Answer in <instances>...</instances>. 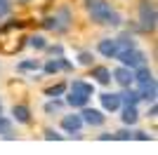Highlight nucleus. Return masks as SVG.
Wrapping results in <instances>:
<instances>
[{
	"label": "nucleus",
	"mask_w": 158,
	"mask_h": 155,
	"mask_svg": "<svg viewBox=\"0 0 158 155\" xmlns=\"http://www.w3.org/2000/svg\"><path fill=\"white\" fill-rule=\"evenodd\" d=\"M118 94H120V103H123V106H139V103H142L139 92H137V87H135V85L118 89Z\"/></svg>",
	"instance_id": "a211bd4d"
},
{
	"label": "nucleus",
	"mask_w": 158,
	"mask_h": 155,
	"mask_svg": "<svg viewBox=\"0 0 158 155\" xmlns=\"http://www.w3.org/2000/svg\"><path fill=\"white\" fill-rule=\"evenodd\" d=\"M54 19H57V28H54V35H66V33L73 31V24H76V10H73L69 2H61V5L54 7Z\"/></svg>",
	"instance_id": "f03ea898"
},
{
	"label": "nucleus",
	"mask_w": 158,
	"mask_h": 155,
	"mask_svg": "<svg viewBox=\"0 0 158 155\" xmlns=\"http://www.w3.org/2000/svg\"><path fill=\"white\" fill-rule=\"evenodd\" d=\"M0 139H5V141H14V139H17V134H14V129H12V132H7V134L0 136Z\"/></svg>",
	"instance_id": "72a5a7b5"
},
{
	"label": "nucleus",
	"mask_w": 158,
	"mask_h": 155,
	"mask_svg": "<svg viewBox=\"0 0 158 155\" xmlns=\"http://www.w3.org/2000/svg\"><path fill=\"white\" fill-rule=\"evenodd\" d=\"M132 139H137V141H156V136H153V132L149 134V132H144V129H135V134H132Z\"/></svg>",
	"instance_id": "c756f323"
},
{
	"label": "nucleus",
	"mask_w": 158,
	"mask_h": 155,
	"mask_svg": "<svg viewBox=\"0 0 158 155\" xmlns=\"http://www.w3.org/2000/svg\"><path fill=\"white\" fill-rule=\"evenodd\" d=\"M132 134H135V127H123L113 132V141H132Z\"/></svg>",
	"instance_id": "b1692460"
},
{
	"label": "nucleus",
	"mask_w": 158,
	"mask_h": 155,
	"mask_svg": "<svg viewBox=\"0 0 158 155\" xmlns=\"http://www.w3.org/2000/svg\"><path fill=\"white\" fill-rule=\"evenodd\" d=\"M43 54H47V57H61V54H66V50H64V45L61 42H47V47H45V52Z\"/></svg>",
	"instance_id": "393cba45"
},
{
	"label": "nucleus",
	"mask_w": 158,
	"mask_h": 155,
	"mask_svg": "<svg viewBox=\"0 0 158 155\" xmlns=\"http://www.w3.org/2000/svg\"><path fill=\"white\" fill-rule=\"evenodd\" d=\"M10 117H12L14 125H31L33 122V110L26 101H14L12 108H10Z\"/></svg>",
	"instance_id": "6e6552de"
},
{
	"label": "nucleus",
	"mask_w": 158,
	"mask_h": 155,
	"mask_svg": "<svg viewBox=\"0 0 158 155\" xmlns=\"http://www.w3.org/2000/svg\"><path fill=\"white\" fill-rule=\"evenodd\" d=\"M80 117H83V125L85 127H92V129H102L106 125V120H109V115H106L102 108H94V106H83V108L78 110Z\"/></svg>",
	"instance_id": "7ed1b4c3"
},
{
	"label": "nucleus",
	"mask_w": 158,
	"mask_h": 155,
	"mask_svg": "<svg viewBox=\"0 0 158 155\" xmlns=\"http://www.w3.org/2000/svg\"><path fill=\"white\" fill-rule=\"evenodd\" d=\"M0 68H2V64H0Z\"/></svg>",
	"instance_id": "58836bf2"
},
{
	"label": "nucleus",
	"mask_w": 158,
	"mask_h": 155,
	"mask_svg": "<svg viewBox=\"0 0 158 155\" xmlns=\"http://www.w3.org/2000/svg\"><path fill=\"white\" fill-rule=\"evenodd\" d=\"M123 24H125V17H123V12H118L116 7H113V12L106 17V24H104V28H123Z\"/></svg>",
	"instance_id": "5701e85b"
},
{
	"label": "nucleus",
	"mask_w": 158,
	"mask_h": 155,
	"mask_svg": "<svg viewBox=\"0 0 158 155\" xmlns=\"http://www.w3.org/2000/svg\"><path fill=\"white\" fill-rule=\"evenodd\" d=\"M97 141H113V132H106V129H104V132H99Z\"/></svg>",
	"instance_id": "2f4dec72"
},
{
	"label": "nucleus",
	"mask_w": 158,
	"mask_h": 155,
	"mask_svg": "<svg viewBox=\"0 0 158 155\" xmlns=\"http://www.w3.org/2000/svg\"><path fill=\"white\" fill-rule=\"evenodd\" d=\"M5 113V103H2V99H0V115Z\"/></svg>",
	"instance_id": "e433bc0d"
},
{
	"label": "nucleus",
	"mask_w": 158,
	"mask_h": 155,
	"mask_svg": "<svg viewBox=\"0 0 158 155\" xmlns=\"http://www.w3.org/2000/svg\"><path fill=\"white\" fill-rule=\"evenodd\" d=\"M45 2H47V5H50V2H52V0H45Z\"/></svg>",
	"instance_id": "4c0bfd02"
},
{
	"label": "nucleus",
	"mask_w": 158,
	"mask_h": 155,
	"mask_svg": "<svg viewBox=\"0 0 158 155\" xmlns=\"http://www.w3.org/2000/svg\"><path fill=\"white\" fill-rule=\"evenodd\" d=\"M69 92H78V94H85V97H94L97 94V85L92 80H85V78H73L66 82Z\"/></svg>",
	"instance_id": "9d476101"
},
{
	"label": "nucleus",
	"mask_w": 158,
	"mask_h": 155,
	"mask_svg": "<svg viewBox=\"0 0 158 155\" xmlns=\"http://www.w3.org/2000/svg\"><path fill=\"white\" fill-rule=\"evenodd\" d=\"M94 97L99 99V108L104 110L106 115H116L120 110V94L118 92H111V89H104V92H99V94H94Z\"/></svg>",
	"instance_id": "0eeeda50"
},
{
	"label": "nucleus",
	"mask_w": 158,
	"mask_h": 155,
	"mask_svg": "<svg viewBox=\"0 0 158 155\" xmlns=\"http://www.w3.org/2000/svg\"><path fill=\"white\" fill-rule=\"evenodd\" d=\"M116 61L135 71L137 66H144V64H149V54H146L144 50L135 47V50H127V52H120V54H116Z\"/></svg>",
	"instance_id": "39448f33"
},
{
	"label": "nucleus",
	"mask_w": 158,
	"mask_h": 155,
	"mask_svg": "<svg viewBox=\"0 0 158 155\" xmlns=\"http://www.w3.org/2000/svg\"><path fill=\"white\" fill-rule=\"evenodd\" d=\"M40 71H43V75H45V78L61 75V71H59V59H54V57L43 59V64H40Z\"/></svg>",
	"instance_id": "aec40b11"
},
{
	"label": "nucleus",
	"mask_w": 158,
	"mask_h": 155,
	"mask_svg": "<svg viewBox=\"0 0 158 155\" xmlns=\"http://www.w3.org/2000/svg\"><path fill=\"white\" fill-rule=\"evenodd\" d=\"M83 117H80L78 110H71V113H61L59 115V132L64 136L73 134V132H83Z\"/></svg>",
	"instance_id": "423d86ee"
},
{
	"label": "nucleus",
	"mask_w": 158,
	"mask_h": 155,
	"mask_svg": "<svg viewBox=\"0 0 158 155\" xmlns=\"http://www.w3.org/2000/svg\"><path fill=\"white\" fill-rule=\"evenodd\" d=\"M66 110V103H64V97H57V99H47L43 103V113L47 117H54V115H61Z\"/></svg>",
	"instance_id": "f3484780"
},
{
	"label": "nucleus",
	"mask_w": 158,
	"mask_h": 155,
	"mask_svg": "<svg viewBox=\"0 0 158 155\" xmlns=\"http://www.w3.org/2000/svg\"><path fill=\"white\" fill-rule=\"evenodd\" d=\"M33 2H35V0H17L19 7H28V5H33Z\"/></svg>",
	"instance_id": "c9c22d12"
},
{
	"label": "nucleus",
	"mask_w": 158,
	"mask_h": 155,
	"mask_svg": "<svg viewBox=\"0 0 158 155\" xmlns=\"http://www.w3.org/2000/svg\"><path fill=\"white\" fill-rule=\"evenodd\" d=\"M118 115H120V122L125 125V127H137V122L142 120L139 106H120Z\"/></svg>",
	"instance_id": "ddd939ff"
},
{
	"label": "nucleus",
	"mask_w": 158,
	"mask_h": 155,
	"mask_svg": "<svg viewBox=\"0 0 158 155\" xmlns=\"http://www.w3.org/2000/svg\"><path fill=\"white\" fill-rule=\"evenodd\" d=\"M66 80H59V82H54V85H50V87H45L43 89V94H45V99H57V97H64L66 94Z\"/></svg>",
	"instance_id": "4be33fe9"
},
{
	"label": "nucleus",
	"mask_w": 158,
	"mask_h": 155,
	"mask_svg": "<svg viewBox=\"0 0 158 155\" xmlns=\"http://www.w3.org/2000/svg\"><path fill=\"white\" fill-rule=\"evenodd\" d=\"M14 10V2L12 0H0V21L5 19V17H10Z\"/></svg>",
	"instance_id": "c85d7f7f"
},
{
	"label": "nucleus",
	"mask_w": 158,
	"mask_h": 155,
	"mask_svg": "<svg viewBox=\"0 0 158 155\" xmlns=\"http://www.w3.org/2000/svg\"><path fill=\"white\" fill-rule=\"evenodd\" d=\"M76 66H80V68H90L92 64H97V54H94L92 50H78V54H76V61H73Z\"/></svg>",
	"instance_id": "412c9836"
},
{
	"label": "nucleus",
	"mask_w": 158,
	"mask_h": 155,
	"mask_svg": "<svg viewBox=\"0 0 158 155\" xmlns=\"http://www.w3.org/2000/svg\"><path fill=\"white\" fill-rule=\"evenodd\" d=\"M87 78L92 80L97 87H111V68L104 64H92L90 68H87Z\"/></svg>",
	"instance_id": "1a4fd4ad"
},
{
	"label": "nucleus",
	"mask_w": 158,
	"mask_h": 155,
	"mask_svg": "<svg viewBox=\"0 0 158 155\" xmlns=\"http://www.w3.org/2000/svg\"><path fill=\"white\" fill-rule=\"evenodd\" d=\"M90 101H92V97L78 94V92H69V89H66V94H64V103H66V108H71V110H80Z\"/></svg>",
	"instance_id": "dca6fc26"
},
{
	"label": "nucleus",
	"mask_w": 158,
	"mask_h": 155,
	"mask_svg": "<svg viewBox=\"0 0 158 155\" xmlns=\"http://www.w3.org/2000/svg\"><path fill=\"white\" fill-rule=\"evenodd\" d=\"M83 2V10H90V7L94 5V2H99V0H80Z\"/></svg>",
	"instance_id": "473e14b6"
},
{
	"label": "nucleus",
	"mask_w": 158,
	"mask_h": 155,
	"mask_svg": "<svg viewBox=\"0 0 158 155\" xmlns=\"http://www.w3.org/2000/svg\"><path fill=\"white\" fill-rule=\"evenodd\" d=\"M87 12V19H90V24L92 26H104L106 24V17L113 12V2L111 0H99V2H94L90 10H85Z\"/></svg>",
	"instance_id": "20e7f679"
},
{
	"label": "nucleus",
	"mask_w": 158,
	"mask_h": 155,
	"mask_svg": "<svg viewBox=\"0 0 158 155\" xmlns=\"http://www.w3.org/2000/svg\"><path fill=\"white\" fill-rule=\"evenodd\" d=\"M144 117H149V120H156V117H158V101L146 103V113H144Z\"/></svg>",
	"instance_id": "7c9ffc66"
},
{
	"label": "nucleus",
	"mask_w": 158,
	"mask_h": 155,
	"mask_svg": "<svg viewBox=\"0 0 158 155\" xmlns=\"http://www.w3.org/2000/svg\"><path fill=\"white\" fill-rule=\"evenodd\" d=\"M47 35L45 33H31V35H26V47H31L33 52H45L47 47Z\"/></svg>",
	"instance_id": "6ab92c4d"
},
{
	"label": "nucleus",
	"mask_w": 158,
	"mask_h": 155,
	"mask_svg": "<svg viewBox=\"0 0 158 155\" xmlns=\"http://www.w3.org/2000/svg\"><path fill=\"white\" fill-rule=\"evenodd\" d=\"M137 92H139L142 103H153V101H158V82H156V80H149V82L139 85Z\"/></svg>",
	"instance_id": "2eb2a0df"
},
{
	"label": "nucleus",
	"mask_w": 158,
	"mask_h": 155,
	"mask_svg": "<svg viewBox=\"0 0 158 155\" xmlns=\"http://www.w3.org/2000/svg\"><path fill=\"white\" fill-rule=\"evenodd\" d=\"M94 54H99L102 59H113L116 57V40H113L111 35L99 38L97 45H94Z\"/></svg>",
	"instance_id": "f8f14e48"
},
{
	"label": "nucleus",
	"mask_w": 158,
	"mask_h": 155,
	"mask_svg": "<svg viewBox=\"0 0 158 155\" xmlns=\"http://www.w3.org/2000/svg\"><path fill=\"white\" fill-rule=\"evenodd\" d=\"M137 10V26L142 28V35H156L158 28V7L156 0H137L135 2Z\"/></svg>",
	"instance_id": "f257e3e1"
},
{
	"label": "nucleus",
	"mask_w": 158,
	"mask_h": 155,
	"mask_svg": "<svg viewBox=\"0 0 158 155\" xmlns=\"http://www.w3.org/2000/svg\"><path fill=\"white\" fill-rule=\"evenodd\" d=\"M57 59H59V71L64 73V75H71L73 68H76V64H73V61L66 57V54H61V57H57Z\"/></svg>",
	"instance_id": "bb28decb"
},
{
	"label": "nucleus",
	"mask_w": 158,
	"mask_h": 155,
	"mask_svg": "<svg viewBox=\"0 0 158 155\" xmlns=\"http://www.w3.org/2000/svg\"><path fill=\"white\" fill-rule=\"evenodd\" d=\"M43 139H45V141H64L66 136L61 134L59 129H54V127H45V129H43Z\"/></svg>",
	"instance_id": "a878e982"
},
{
	"label": "nucleus",
	"mask_w": 158,
	"mask_h": 155,
	"mask_svg": "<svg viewBox=\"0 0 158 155\" xmlns=\"http://www.w3.org/2000/svg\"><path fill=\"white\" fill-rule=\"evenodd\" d=\"M66 139H76V141H80V139H83V132H73V134H69Z\"/></svg>",
	"instance_id": "f704fd0d"
},
{
	"label": "nucleus",
	"mask_w": 158,
	"mask_h": 155,
	"mask_svg": "<svg viewBox=\"0 0 158 155\" xmlns=\"http://www.w3.org/2000/svg\"><path fill=\"white\" fill-rule=\"evenodd\" d=\"M40 64H43V59H35V57L21 59V61L14 64V73H17V75H31V73L40 71Z\"/></svg>",
	"instance_id": "4468645a"
},
{
	"label": "nucleus",
	"mask_w": 158,
	"mask_h": 155,
	"mask_svg": "<svg viewBox=\"0 0 158 155\" xmlns=\"http://www.w3.org/2000/svg\"><path fill=\"white\" fill-rule=\"evenodd\" d=\"M111 82L118 85V89H123V87H130L132 85V68H127V66L118 64L111 68Z\"/></svg>",
	"instance_id": "9b49d317"
},
{
	"label": "nucleus",
	"mask_w": 158,
	"mask_h": 155,
	"mask_svg": "<svg viewBox=\"0 0 158 155\" xmlns=\"http://www.w3.org/2000/svg\"><path fill=\"white\" fill-rule=\"evenodd\" d=\"M12 129H14V122H12V117L2 113V115H0V136H5L7 132H12Z\"/></svg>",
	"instance_id": "cd10ccee"
}]
</instances>
